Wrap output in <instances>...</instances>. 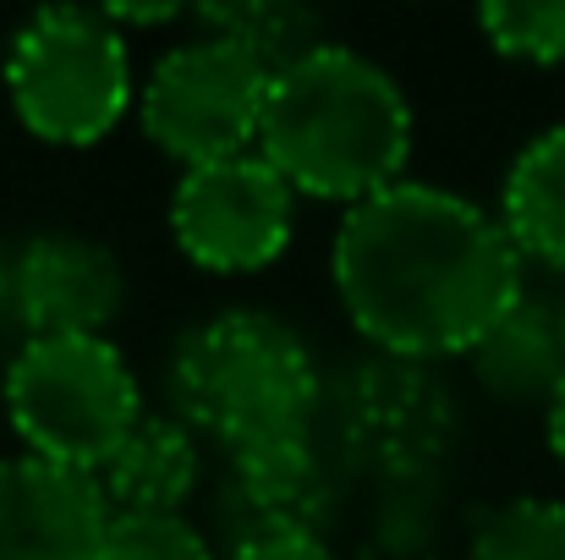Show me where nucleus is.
<instances>
[{"mask_svg":"<svg viewBox=\"0 0 565 560\" xmlns=\"http://www.w3.org/2000/svg\"><path fill=\"white\" fill-rule=\"evenodd\" d=\"M330 264L352 325L401 358L472 352L527 292L505 220L434 182L352 203Z\"/></svg>","mask_w":565,"mask_h":560,"instance_id":"nucleus-1","label":"nucleus"},{"mask_svg":"<svg viewBox=\"0 0 565 560\" xmlns=\"http://www.w3.org/2000/svg\"><path fill=\"white\" fill-rule=\"evenodd\" d=\"M258 155L313 198L363 203L401 182L412 155L406 88L352 44H319L269 83Z\"/></svg>","mask_w":565,"mask_h":560,"instance_id":"nucleus-2","label":"nucleus"},{"mask_svg":"<svg viewBox=\"0 0 565 560\" xmlns=\"http://www.w3.org/2000/svg\"><path fill=\"white\" fill-rule=\"evenodd\" d=\"M171 395L231 456L308 440L319 373L302 336L258 308H225L177 341Z\"/></svg>","mask_w":565,"mask_h":560,"instance_id":"nucleus-3","label":"nucleus"},{"mask_svg":"<svg viewBox=\"0 0 565 560\" xmlns=\"http://www.w3.org/2000/svg\"><path fill=\"white\" fill-rule=\"evenodd\" d=\"M6 418L28 456L105 473L143 423V395L105 336H28L6 369Z\"/></svg>","mask_w":565,"mask_h":560,"instance_id":"nucleus-4","label":"nucleus"},{"mask_svg":"<svg viewBox=\"0 0 565 560\" xmlns=\"http://www.w3.org/2000/svg\"><path fill=\"white\" fill-rule=\"evenodd\" d=\"M17 121L44 144H99L132 105L127 33L99 6H44L6 50Z\"/></svg>","mask_w":565,"mask_h":560,"instance_id":"nucleus-5","label":"nucleus"},{"mask_svg":"<svg viewBox=\"0 0 565 560\" xmlns=\"http://www.w3.org/2000/svg\"><path fill=\"white\" fill-rule=\"evenodd\" d=\"M275 72L220 33H198L166 50L143 83V133L182 166L247 155L264 127Z\"/></svg>","mask_w":565,"mask_h":560,"instance_id":"nucleus-6","label":"nucleus"},{"mask_svg":"<svg viewBox=\"0 0 565 560\" xmlns=\"http://www.w3.org/2000/svg\"><path fill=\"white\" fill-rule=\"evenodd\" d=\"M297 225V187L258 149L192 166L171 192V236L198 270L247 275L286 253Z\"/></svg>","mask_w":565,"mask_h":560,"instance_id":"nucleus-7","label":"nucleus"},{"mask_svg":"<svg viewBox=\"0 0 565 560\" xmlns=\"http://www.w3.org/2000/svg\"><path fill=\"white\" fill-rule=\"evenodd\" d=\"M110 517L99 473L0 456V560H99Z\"/></svg>","mask_w":565,"mask_h":560,"instance_id":"nucleus-8","label":"nucleus"},{"mask_svg":"<svg viewBox=\"0 0 565 560\" xmlns=\"http://www.w3.org/2000/svg\"><path fill=\"white\" fill-rule=\"evenodd\" d=\"M127 303L121 258L77 231H39L11 258V308L28 336H105Z\"/></svg>","mask_w":565,"mask_h":560,"instance_id":"nucleus-9","label":"nucleus"},{"mask_svg":"<svg viewBox=\"0 0 565 560\" xmlns=\"http://www.w3.org/2000/svg\"><path fill=\"white\" fill-rule=\"evenodd\" d=\"M472 373L500 401H555L565 384V297L522 292V303L472 347Z\"/></svg>","mask_w":565,"mask_h":560,"instance_id":"nucleus-10","label":"nucleus"},{"mask_svg":"<svg viewBox=\"0 0 565 560\" xmlns=\"http://www.w3.org/2000/svg\"><path fill=\"white\" fill-rule=\"evenodd\" d=\"M236 484L225 489V511L253 517L247 539H269V533H313L319 500H324V478L313 462V445H264V451H242L231 456ZM236 539V545H247Z\"/></svg>","mask_w":565,"mask_h":560,"instance_id":"nucleus-11","label":"nucleus"},{"mask_svg":"<svg viewBox=\"0 0 565 560\" xmlns=\"http://www.w3.org/2000/svg\"><path fill=\"white\" fill-rule=\"evenodd\" d=\"M116 511H182V500L198 484V445L188 423L177 418H143L121 451L99 473Z\"/></svg>","mask_w":565,"mask_h":560,"instance_id":"nucleus-12","label":"nucleus"},{"mask_svg":"<svg viewBox=\"0 0 565 560\" xmlns=\"http://www.w3.org/2000/svg\"><path fill=\"white\" fill-rule=\"evenodd\" d=\"M500 220L522 258L565 270V121L544 127L505 171Z\"/></svg>","mask_w":565,"mask_h":560,"instance_id":"nucleus-13","label":"nucleus"},{"mask_svg":"<svg viewBox=\"0 0 565 560\" xmlns=\"http://www.w3.org/2000/svg\"><path fill=\"white\" fill-rule=\"evenodd\" d=\"M209 33L242 44L253 61H264L269 72H286L291 61H302L308 50L330 44L319 11L291 6V0H231V6H203L192 11Z\"/></svg>","mask_w":565,"mask_h":560,"instance_id":"nucleus-14","label":"nucleus"},{"mask_svg":"<svg viewBox=\"0 0 565 560\" xmlns=\"http://www.w3.org/2000/svg\"><path fill=\"white\" fill-rule=\"evenodd\" d=\"M467 560H565V500H511L500 506L478 539Z\"/></svg>","mask_w":565,"mask_h":560,"instance_id":"nucleus-15","label":"nucleus"},{"mask_svg":"<svg viewBox=\"0 0 565 560\" xmlns=\"http://www.w3.org/2000/svg\"><path fill=\"white\" fill-rule=\"evenodd\" d=\"M478 28L511 61H565V0H489L478 11Z\"/></svg>","mask_w":565,"mask_h":560,"instance_id":"nucleus-16","label":"nucleus"},{"mask_svg":"<svg viewBox=\"0 0 565 560\" xmlns=\"http://www.w3.org/2000/svg\"><path fill=\"white\" fill-rule=\"evenodd\" d=\"M99 560H214L182 511H116Z\"/></svg>","mask_w":565,"mask_h":560,"instance_id":"nucleus-17","label":"nucleus"},{"mask_svg":"<svg viewBox=\"0 0 565 560\" xmlns=\"http://www.w3.org/2000/svg\"><path fill=\"white\" fill-rule=\"evenodd\" d=\"M225 560H335L319 533H269V539H247Z\"/></svg>","mask_w":565,"mask_h":560,"instance_id":"nucleus-18","label":"nucleus"},{"mask_svg":"<svg viewBox=\"0 0 565 560\" xmlns=\"http://www.w3.org/2000/svg\"><path fill=\"white\" fill-rule=\"evenodd\" d=\"M116 28L121 22H171V17H182V6H99Z\"/></svg>","mask_w":565,"mask_h":560,"instance_id":"nucleus-19","label":"nucleus"},{"mask_svg":"<svg viewBox=\"0 0 565 560\" xmlns=\"http://www.w3.org/2000/svg\"><path fill=\"white\" fill-rule=\"evenodd\" d=\"M550 451L561 456V467H565V384H561V395L550 401Z\"/></svg>","mask_w":565,"mask_h":560,"instance_id":"nucleus-20","label":"nucleus"},{"mask_svg":"<svg viewBox=\"0 0 565 560\" xmlns=\"http://www.w3.org/2000/svg\"><path fill=\"white\" fill-rule=\"evenodd\" d=\"M6 292H11V264H6V247H0V303H6Z\"/></svg>","mask_w":565,"mask_h":560,"instance_id":"nucleus-21","label":"nucleus"}]
</instances>
